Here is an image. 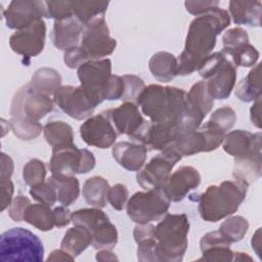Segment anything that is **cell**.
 Masks as SVG:
<instances>
[{"mask_svg":"<svg viewBox=\"0 0 262 262\" xmlns=\"http://www.w3.org/2000/svg\"><path fill=\"white\" fill-rule=\"evenodd\" d=\"M110 220L107 215L99 208L80 209L72 213V222L74 225H79L87 228L90 232L101 222Z\"/></svg>","mask_w":262,"mask_h":262,"instance_id":"8d00e7d4","label":"cell"},{"mask_svg":"<svg viewBox=\"0 0 262 262\" xmlns=\"http://www.w3.org/2000/svg\"><path fill=\"white\" fill-rule=\"evenodd\" d=\"M0 259L3 262H40L44 259V247L41 239L32 231L13 227L0 236Z\"/></svg>","mask_w":262,"mask_h":262,"instance_id":"5b68a950","label":"cell"},{"mask_svg":"<svg viewBox=\"0 0 262 262\" xmlns=\"http://www.w3.org/2000/svg\"><path fill=\"white\" fill-rule=\"evenodd\" d=\"M92 243V234L91 232L79 225H75L70 228L60 243V249L68 252L74 258L78 257L83 251H85L88 246Z\"/></svg>","mask_w":262,"mask_h":262,"instance_id":"484cf974","label":"cell"},{"mask_svg":"<svg viewBox=\"0 0 262 262\" xmlns=\"http://www.w3.org/2000/svg\"><path fill=\"white\" fill-rule=\"evenodd\" d=\"M90 60L81 46H73L64 50L63 61L70 69H79L86 61Z\"/></svg>","mask_w":262,"mask_h":262,"instance_id":"7dc6e473","label":"cell"},{"mask_svg":"<svg viewBox=\"0 0 262 262\" xmlns=\"http://www.w3.org/2000/svg\"><path fill=\"white\" fill-rule=\"evenodd\" d=\"M95 166L93 154L86 149H80L75 144L68 147L52 149L49 163L51 175L71 177L75 174H84Z\"/></svg>","mask_w":262,"mask_h":262,"instance_id":"8fae6325","label":"cell"},{"mask_svg":"<svg viewBox=\"0 0 262 262\" xmlns=\"http://www.w3.org/2000/svg\"><path fill=\"white\" fill-rule=\"evenodd\" d=\"M108 190L110 184L103 177L93 176L85 181L82 193L87 204L96 208H103L106 206Z\"/></svg>","mask_w":262,"mask_h":262,"instance_id":"83f0119b","label":"cell"},{"mask_svg":"<svg viewBox=\"0 0 262 262\" xmlns=\"http://www.w3.org/2000/svg\"><path fill=\"white\" fill-rule=\"evenodd\" d=\"M219 2L217 1H185L184 5L186 10L193 15H203L211 9L217 7Z\"/></svg>","mask_w":262,"mask_h":262,"instance_id":"816d5d0a","label":"cell"},{"mask_svg":"<svg viewBox=\"0 0 262 262\" xmlns=\"http://www.w3.org/2000/svg\"><path fill=\"white\" fill-rule=\"evenodd\" d=\"M83 141L98 148H107L115 144L118 133L111 121L107 111L91 116L80 126Z\"/></svg>","mask_w":262,"mask_h":262,"instance_id":"9a60e30c","label":"cell"},{"mask_svg":"<svg viewBox=\"0 0 262 262\" xmlns=\"http://www.w3.org/2000/svg\"><path fill=\"white\" fill-rule=\"evenodd\" d=\"M181 156L164 149L161 154L154 157L142 169L136 174L137 183L145 190L162 188L168 180L175 164L181 160Z\"/></svg>","mask_w":262,"mask_h":262,"instance_id":"5bb4252c","label":"cell"},{"mask_svg":"<svg viewBox=\"0 0 262 262\" xmlns=\"http://www.w3.org/2000/svg\"><path fill=\"white\" fill-rule=\"evenodd\" d=\"M30 194L33 196L34 200L48 206L54 205L57 201L56 191L49 181H44L34 186H31Z\"/></svg>","mask_w":262,"mask_h":262,"instance_id":"60d3db41","label":"cell"},{"mask_svg":"<svg viewBox=\"0 0 262 262\" xmlns=\"http://www.w3.org/2000/svg\"><path fill=\"white\" fill-rule=\"evenodd\" d=\"M148 69L158 81L169 82L178 75L177 57L169 52H157L150 57Z\"/></svg>","mask_w":262,"mask_h":262,"instance_id":"cb8c5ba5","label":"cell"},{"mask_svg":"<svg viewBox=\"0 0 262 262\" xmlns=\"http://www.w3.org/2000/svg\"><path fill=\"white\" fill-rule=\"evenodd\" d=\"M112 75L108 58L90 59L78 69L80 87L94 106L106 99Z\"/></svg>","mask_w":262,"mask_h":262,"instance_id":"ba28073f","label":"cell"},{"mask_svg":"<svg viewBox=\"0 0 262 262\" xmlns=\"http://www.w3.org/2000/svg\"><path fill=\"white\" fill-rule=\"evenodd\" d=\"M189 221L185 214H166L155 228L158 262H180L187 249Z\"/></svg>","mask_w":262,"mask_h":262,"instance_id":"277c9868","label":"cell"},{"mask_svg":"<svg viewBox=\"0 0 262 262\" xmlns=\"http://www.w3.org/2000/svg\"><path fill=\"white\" fill-rule=\"evenodd\" d=\"M223 149L235 159L261 157V133L234 130L225 134Z\"/></svg>","mask_w":262,"mask_h":262,"instance_id":"d6986e66","label":"cell"},{"mask_svg":"<svg viewBox=\"0 0 262 262\" xmlns=\"http://www.w3.org/2000/svg\"><path fill=\"white\" fill-rule=\"evenodd\" d=\"M198 72L207 81L208 90L214 99H225L230 95L236 80V68L222 51L211 53Z\"/></svg>","mask_w":262,"mask_h":262,"instance_id":"8992f818","label":"cell"},{"mask_svg":"<svg viewBox=\"0 0 262 262\" xmlns=\"http://www.w3.org/2000/svg\"><path fill=\"white\" fill-rule=\"evenodd\" d=\"M125 83L122 76L112 75L110 87L106 95V100H117L121 99L124 94Z\"/></svg>","mask_w":262,"mask_h":262,"instance_id":"f5cc1de1","label":"cell"},{"mask_svg":"<svg viewBox=\"0 0 262 262\" xmlns=\"http://www.w3.org/2000/svg\"><path fill=\"white\" fill-rule=\"evenodd\" d=\"M13 172V161L9 156L1 154V175L0 178H10Z\"/></svg>","mask_w":262,"mask_h":262,"instance_id":"6f0895ef","label":"cell"},{"mask_svg":"<svg viewBox=\"0 0 262 262\" xmlns=\"http://www.w3.org/2000/svg\"><path fill=\"white\" fill-rule=\"evenodd\" d=\"M186 99L187 103L204 118L214 106V98L208 90L206 80L196 82L186 93Z\"/></svg>","mask_w":262,"mask_h":262,"instance_id":"4dcf8cb0","label":"cell"},{"mask_svg":"<svg viewBox=\"0 0 262 262\" xmlns=\"http://www.w3.org/2000/svg\"><path fill=\"white\" fill-rule=\"evenodd\" d=\"M31 204L30 200L23 195V194H18L16 195L10 206L8 207V215L9 217L16 221V222H20L24 220V214H25V211L27 209V207Z\"/></svg>","mask_w":262,"mask_h":262,"instance_id":"f907efd6","label":"cell"},{"mask_svg":"<svg viewBox=\"0 0 262 262\" xmlns=\"http://www.w3.org/2000/svg\"><path fill=\"white\" fill-rule=\"evenodd\" d=\"M248 186L237 179L209 186L195 200L201 217L208 222H217L234 214L247 195Z\"/></svg>","mask_w":262,"mask_h":262,"instance_id":"3957f363","label":"cell"},{"mask_svg":"<svg viewBox=\"0 0 262 262\" xmlns=\"http://www.w3.org/2000/svg\"><path fill=\"white\" fill-rule=\"evenodd\" d=\"M229 10L236 25L259 27L261 24V2L259 1H230Z\"/></svg>","mask_w":262,"mask_h":262,"instance_id":"603a6c76","label":"cell"},{"mask_svg":"<svg viewBox=\"0 0 262 262\" xmlns=\"http://www.w3.org/2000/svg\"><path fill=\"white\" fill-rule=\"evenodd\" d=\"M53 101L63 113L76 120L90 118L95 108L80 86H60L53 94Z\"/></svg>","mask_w":262,"mask_h":262,"instance_id":"2e32d148","label":"cell"},{"mask_svg":"<svg viewBox=\"0 0 262 262\" xmlns=\"http://www.w3.org/2000/svg\"><path fill=\"white\" fill-rule=\"evenodd\" d=\"M116 46L117 41L110 36L104 16L96 17L84 27L81 48L89 59H102L112 54Z\"/></svg>","mask_w":262,"mask_h":262,"instance_id":"4fadbf2b","label":"cell"},{"mask_svg":"<svg viewBox=\"0 0 262 262\" xmlns=\"http://www.w3.org/2000/svg\"><path fill=\"white\" fill-rule=\"evenodd\" d=\"M235 120H236V116L234 111L229 106H223V107L217 108L211 115L209 122H211L220 130H222L224 133H226L233 127Z\"/></svg>","mask_w":262,"mask_h":262,"instance_id":"ab89813d","label":"cell"},{"mask_svg":"<svg viewBox=\"0 0 262 262\" xmlns=\"http://www.w3.org/2000/svg\"><path fill=\"white\" fill-rule=\"evenodd\" d=\"M128 195H129V192L127 187L124 184L118 183L110 187L107 201L110 202V204L115 210L121 211L124 209L125 205H127L126 203L128 200Z\"/></svg>","mask_w":262,"mask_h":262,"instance_id":"bcb514c9","label":"cell"},{"mask_svg":"<svg viewBox=\"0 0 262 262\" xmlns=\"http://www.w3.org/2000/svg\"><path fill=\"white\" fill-rule=\"evenodd\" d=\"M54 225L63 227L72 222V213L66 206H59L52 210Z\"/></svg>","mask_w":262,"mask_h":262,"instance_id":"11a10c76","label":"cell"},{"mask_svg":"<svg viewBox=\"0 0 262 262\" xmlns=\"http://www.w3.org/2000/svg\"><path fill=\"white\" fill-rule=\"evenodd\" d=\"M84 27L85 26L76 16L55 20L51 34L53 45L59 50L77 46L80 36L83 34Z\"/></svg>","mask_w":262,"mask_h":262,"instance_id":"7402d4cb","label":"cell"},{"mask_svg":"<svg viewBox=\"0 0 262 262\" xmlns=\"http://www.w3.org/2000/svg\"><path fill=\"white\" fill-rule=\"evenodd\" d=\"M260 97H258L256 100H254V103L250 110V118H251V122L254 126H256L257 128L261 127V117H260V113H261V108H260Z\"/></svg>","mask_w":262,"mask_h":262,"instance_id":"680465c9","label":"cell"},{"mask_svg":"<svg viewBox=\"0 0 262 262\" xmlns=\"http://www.w3.org/2000/svg\"><path fill=\"white\" fill-rule=\"evenodd\" d=\"M260 228L257 229V231L254 233L252 237V249L257 254L258 257H261V241H260Z\"/></svg>","mask_w":262,"mask_h":262,"instance_id":"6125c7cd","label":"cell"},{"mask_svg":"<svg viewBox=\"0 0 262 262\" xmlns=\"http://www.w3.org/2000/svg\"><path fill=\"white\" fill-rule=\"evenodd\" d=\"M170 203L162 188H154L134 193L127 202L126 209L133 222L143 224L157 221L166 215Z\"/></svg>","mask_w":262,"mask_h":262,"instance_id":"9c48e42d","label":"cell"},{"mask_svg":"<svg viewBox=\"0 0 262 262\" xmlns=\"http://www.w3.org/2000/svg\"><path fill=\"white\" fill-rule=\"evenodd\" d=\"M155 228L156 226L149 223L137 224L133 230V236L135 242L138 244L142 241L154 238L155 237Z\"/></svg>","mask_w":262,"mask_h":262,"instance_id":"9f6ffc18","label":"cell"},{"mask_svg":"<svg viewBox=\"0 0 262 262\" xmlns=\"http://www.w3.org/2000/svg\"><path fill=\"white\" fill-rule=\"evenodd\" d=\"M200 183L201 175L199 171L191 166H182L170 174L162 189L170 202L176 203L182 201Z\"/></svg>","mask_w":262,"mask_h":262,"instance_id":"ffe728a7","label":"cell"},{"mask_svg":"<svg viewBox=\"0 0 262 262\" xmlns=\"http://www.w3.org/2000/svg\"><path fill=\"white\" fill-rule=\"evenodd\" d=\"M221 51L230 59V61L235 66V68L254 67V64L257 62L259 58V52L250 43H247L243 46L233 49L223 48Z\"/></svg>","mask_w":262,"mask_h":262,"instance_id":"d590c367","label":"cell"},{"mask_svg":"<svg viewBox=\"0 0 262 262\" xmlns=\"http://www.w3.org/2000/svg\"><path fill=\"white\" fill-rule=\"evenodd\" d=\"M256 64L247 77L243 78L235 87V96L245 102L254 101L261 96V82H260V67Z\"/></svg>","mask_w":262,"mask_h":262,"instance_id":"f1b7e54d","label":"cell"},{"mask_svg":"<svg viewBox=\"0 0 262 262\" xmlns=\"http://www.w3.org/2000/svg\"><path fill=\"white\" fill-rule=\"evenodd\" d=\"M1 188V211L8 209L12 202L14 186L10 178H0Z\"/></svg>","mask_w":262,"mask_h":262,"instance_id":"db71d44e","label":"cell"},{"mask_svg":"<svg viewBox=\"0 0 262 262\" xmlns=\"http://www.w3.org/2000/svg\"><path fill=\"white\" fill-rule=\"evenodd\" d=\"M45 35V23L40 19L32 26L13 33L9 38V46L13 52L25 57L36 56L44 48Z\"/></svg>","mask_w":262,"mask_h":262,"instance_id":"ac0fdd59","label":"cell"},{"mask_svg":"<svg viewBox=\"0 0 262 262\" xmlns=\"http://www.w3.org/2000/svg\"><path fill=\"white\" fill-rule=\"evenodd\" d=\"M233 254L230 247H214L202 252V257L198 261L229 262L233 261Z\"/></svg>","mask_w":262,"mask_h":262,"instance_id":"f6af8a7d","label":"cell"},{"mask_svg":"<svg viewBox=\"0 0 262 262\" xmlns=\"http://www.w3.org/2000/svg\"><path fill=\"white\" fill-rule=\"evenodd\" d=\"M229 24V13L218 6L195 17L188 28L184 49L177 57L178 75L186 76L198 71L215 47L217 35Z\"/></svg>","mask_w":262,"mask_h":262,"instance_id":"7a4b0ae2","label":"cell"},{"mask_svg":"<svg viewBox=\"0 0 262 262\" xmlns=\"http://www.w3.org/2000/svg\"><path fill=\"white\" fill-rule=\"evenodd\" d=\"M223 48L233 49L249 43L248 33L241 27L232 28L224 33L222 36Z\"/></svg>","mask_w":262,"mask_h":262,"instance_id":"ee69618b","label":"cell"},{"mask_svg":"<svg viewBox=\"0 0 262 262\" xmlns=\"http://www.w3.org/2000/svg\"><path fill=\"white\" fill-rule=\"evenodd\" d=\"M231 243L228 241V238L220 231H210L206 233L200 242V249L202 252L214 248V247H230Z\"/></svg>","mask_w":262,"mask_h":262,"instance_id":"c3c4849f","label":"cell"},{"mask_svg":"<svg viewBox=\"0 0 262 262\" xmlns=\"http://www.w3.org/2000/svg\"><path fill=\"white\" fill-rule=\"evenodd\" d=\"M261 157L235 159L233 177L234 179L242 180L248 185L255 182L261 174Z\"/></svg>","mask_w":262,"mask_h":262,"instance_id":"1f68e13d","label":"cell"},{"mask_svg":"<svg viewBox=\"0 0 262 262\" xmlns=\"http://www.w3.org/2000/svg\"><path fill=\"white\" fill-rule=\"evenodd\" d=\"M43 134L46 142L52 149H58L74 145V132L72 127L62 121L48 122L43 127Z\"/></svg>","mask_w":262,"mask_h":262,"instance_id":"d4e9b609","label":"cell"},{"mask_svg":"<svg viewBox=\"0 0 262 262\" xmlns=\"http://www.w3.org/2000/svg\"><path fill=\"white\" fill-rule=\"evenodd\" d=\"M6 26L16 31L24 30L34 23L46 17L45 2L42 1H12L3 11Z\"/></svg>","mask_w":262,"mask_h":262,"instance_id":"e0dca14e","label":"cell"},{"mask_svg":"<svg viewBox=\"0 0 262 262\" xmlns=\"http://www.w3.org/2000/svg\"><path fill=\"white\" fill-rule=\"evenodd\" d=\"M54 101L50 95L37 89L31 82L19 88L10 105V121L39 123V120L53 111Z\"/></svg>","mask_w":262,"mask_h":262,"instance_id":"52a82bcc","label":"cell"},{"mask_svg":"<svg viewBox=\"0 0 262 262\" xmlns=\"http://www.w3.org/2000/svg\"><path fill=\"white\" fill-rule=\"evenodd\" d=\"M233 261H252V258L248 256L246 253L235 252L233 254Z\"/></svg>","mask_w":262,"mask_h":262,"instance_id":"be15d7a7","label":"cell"},{"mask_svg":"<svg viewBox=\"0 0 262 262\" xmlns=\"http://www.w3.org/2000/svg\"><path fill=\"white\" fill-rule=\"evenodd\" d=\"M46 176V165L44 162L33 159L29 161L23 170V178L26 184L34 186L41 182H44Z\"/></svg>","mask_w":262,"mask_h":262,"instance_id":"f35d334b","label":"cell"},{"mask_svg":"<svg viewBox=\"0 0 262 262\" xmlns=\"http://www.w3.org/2000/svg\"><path fill=\"white\" fill-rule=\"evenodd\" d=\"M122 77L125 83V89L121 99L124 100V102L136 101L137 97L145 87L143 80L134 75H124Z\"/></svg>","mask_w":262,"mask_h":262,"instance_id":"7bdbcfd3","label":"cell"},{"mask_svg":"<svg viewBox=\"0 0 262 262\" xmlns=\"http://www.w3.org/2000/svg\"><path fill=\"white\" fill-rule=\"evenodd\" d=\"M95 259L97 261H115V260H119L118 257L110 249H101L100 251H98L96 256H95Z\"/></svg>","mask_w":262,"mask_h":262,"instance_id":"94428289","label":"cell"},{"mask_svg":"<svg viewBox=\"0 0 262 262\" xmlns=\"http://www.w3.org/2000/svg\"><path fill=\"white\" fill-rule=\"evenodd\" d=\"M112 154L121 167L128 171H138L145 163L147 147L141 143L120 141L114 144Z\"/></svg>","mask_w":262,"mask_h":262,"instance_id":"44dd1931","label":"cell"},{"mask_svg":"<svg viewBox=\"0 0 262 262\" xmlns=\"http://www.w3.org/2000/svg\"><path fill=\"white\" fill-rule=\"evenodd\" d=\"M92 247L96 250L110 249L116 247L118 243V231L114 224L107 221L99 223L92 231Z\"/></svg>","mask_w":262,"mask_h":262,"instance_id":"836d02e7","label":"cell"},{"mask_svg":"<svg viewBox=\"0 0 262 262\" xmlns=\"http://www.w3.org/2000/svg\"><path fill=\"white\" fill-rule=\"evenodd\" d=\"M46 17L61 20L74 16L71 1H46Z\"/></svg>","mask_w":262,"mask_h":262,"instance_id":"b9f144b4","label":"cell"},{"mask_svg":"<svg viewBox=\"0 0 262 262\" xmlns=\"http://www.w3.org/2000/svg\"><path fill=\"white\" fill-rule=\"evenodd\" d=\"M54 187L57 201L66 207L71 206L75 203L80 194V183L75 176L63 177L51 175L48 180Z\"/></svg>","mask_w":262,"mask_h":262,"instance_id":"4316f807","label":"cell"},{"mask_svg":"<svg viewBox=\"0 0 262 262\" xmlns=\"http://www.w3.org/2000/svg\"><path fill=\"white\" fill-rule=\"evenodd\" d=\"M107 113L118 135L125 134L130 139L142 144L150 122L143 119L134 102L126 101L116 108L107 110Z\"/></svg>","mask_w":262,"mask_h":262,"instance_id":"7c38bea8","label":"cell"},{"mask_svg":"<svg viewBox=\"0 0 262 262\" xmlns=\"http://www.w3.org/2000/svg\"><path fill=\"white\" fill-rule=\"evenodd\" d=\"M156 238H148L138 243L137 259L141 262H158Z\"/></svg>","mask_w":262,"mask_h":262,"instance_id":"681fc988","label":"cell"},{"mask_svg":"<svg viewBox=\"0 0 262 262\" xmlns=\"http://www.w3.org/2000/svg\"><path fill=\"white\" fill-rule=\"evenodd\" d=\"M225 133L211 122H207L193 131H189L176 139L168 148L178 155L192 156L202 151H211L218 148L224 139Z\"/></svg>","mask_w":262,"mask_h":262,"instance_id":"30bf717a","label":"cell"},{"mask_svg":"<svg viewBox=\"0 0 262 262\" xmlns=\"http://www.w3.org/2000/svg\"><path fill=\"white\" fill-rule=\"evenodd\" d=\"M74 16H76L84 26L92 19L103 16L108 2L104 1H71Z\"/></svg>","mask_w":262,"mask_h":262,"instance_id":"d6a6232c","label":"cell"},{"mask_svg":"<svg viewBox=\"0 0 262 262\" xmlns=\"http://www.w3.org/2000/svg\"><path fill=\"white\" fill-rule=\"evenodd\" d=\"M31 83L40 91L51 95L60 87L61 77L58 72L50 68H41L35 72Z\"/></svg>","mask_w":262,"mask_h":262,"instance_id":"e575fe53","label":"cell"},{"mask_svg":"<svg viewBox=\"0 0 262 262\" xmlns=\"http://www.w3.org/2000/svg\"><path fill=\"white\" fill-rule=\"evenodd\" d=\"M24 221L41 231L51 230L55 226L50 206L42 203L30 204L25 211Z\"/></svg>","mask_w":262,"mask_h":262,"instance_id":"f546056e","label":"cell"},{"mask_svg":"<svg viewBox=\"0 0 262 262\" xmlns=\"http://www.w3.org/2000/svg\"><path fill=\"white\" fill-rule=\"evenodd\" d=\"M142 113L154 124L185 134L198 129L204 117L193 110L183 89L151 84L141 91L136 99Z\"/></svg>","mask_w":262,"mask_h":262,"instance_id":"6da1fadb","label":"cell"},{"mask_svg":"<svg viewBox=\"0 0 262 262\" xmlns=\"http://www.w3.org/2000/svg\"><path fill=\"white\" fill-rule=\"evenodd\" d=\"M249 229V222L243 216H231L221 223L219 230L230 243H236L244 238Z\"/></svg>","mask_w":262,"mask_h":262,"instance_id":"74e56055","label":"cell"},{"mask_svg":"<svg viewBox=\"0 0 262 262\" xmlns=\"http://www.w3.org/2000/svg\"><path fill=\"white\" fill-rule=\"evenodd\" d=\"M75 258L62 249L54 250L50 253L47 261H74Z\"/></svg>","mask_w":262,"mask_h":262,"instance_id":"91938a15","label":"cell"}]
</instances>
